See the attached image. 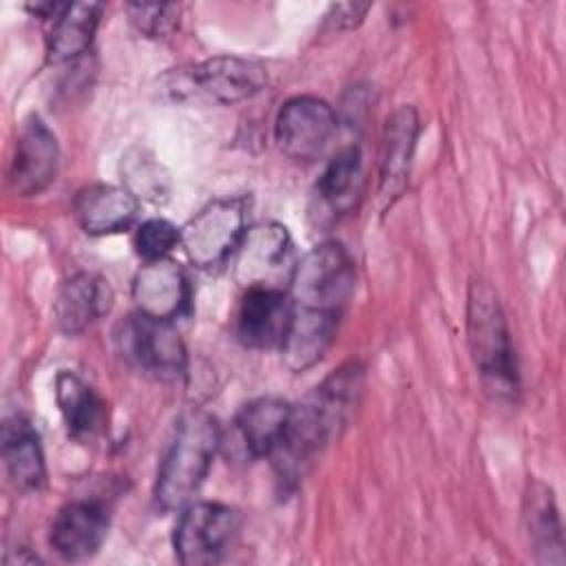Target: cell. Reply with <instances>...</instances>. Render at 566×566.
Instances as JSON below:
<instances>
[{
	"instance_id": "2e32d148",
	"label": "cell",
	"mask_w": 566,
	"mask_h": 566,
	"mask_svg": "<svg viewBox=\"0 0 566 566\" xmlns=\"http://www.w3.org/2000/svg\"><path fill=\"white\" fill-rule=\"evenodd\" d=\"M340 314L292 305L285 336L279 345L281 360L290 371L314 367L332 347Z\"/></svg>"
},
{
	"instance_id": "603a6c76",
	"label": "cell",
	"mask_w": 566,
	"mask_h": 566,
	"mask_svg": "<svg viewBox=\"0 0 566 566\" xmlns=\"http://www.w3.org/2000/svg\"><path fill=\"white\" fill-rule=\"evenodd\" d=\"M321 201L334 212L343 214L354 208L363 192V157L358 146H345L338 150L316 184Z\"/></svg>"
},
{
	"instance_id": "6da1fadb",
	"label": "cell",
	"mask_w": 566,
	"mask_h": 566,
	"mask_svg": "<svg viewBox=\"0 0 566 566\" xmlns=\"http://www.w3.org/2000/svg\"><path fill=\"white\" fill-rule=\"evenodd\" d=\"M365 369L349 360L334 369L298 407H292L287 431L270 455L283 482H296L316 453L349 422L360 391Z\"/></svg>"
},
{
	"instance_id": "d6986e66",
	"label": "cell",
	"mask_w": 566,
	"mask_h": 566,
	"mask_svg": "<svg viewBox=\"0 0 566 566\" xmlns=\"http://www.w3.org/2000/svg\"><path fill=\"white\" fill-rule=\"evenodd\" d=\"M2 462L18 491L35 493L44 486L46 464L40 436L24 416H11L2 424Z\"/></svg>"
},
{
	"instance_id": "3957f363",
	"label": "cell",
	"mask_w": 566,
	"mask_h": 566,
	"mask_svg": "<svg viewBox=\"0 0 566 566\" xmlns=\"http://www.w3.org/2000/svg\"><path fill=\"white\" fill-rule=\"evenodd\" d=\"M467 334L484 382L500 396H513L517 389V365L509 325L495 290L482 279H473L469 285Z\"/></svg>"
},
{
	"instance_id": "d4e9b609",
	"label": "cell",
	"mask_w": 566,
	"mask_h": 566,
	"mask_svg": "<svg viewBox=\"0 0 566 566\" xmlns=\"http://www.w3.org/2000/svg\"><path fill=\"white\" fill-rule=\"evenodd\" d=\"M122 179L126 188L139 199L161 201L168 192V175L146 150H130L122 157Z\"/></svg>"
},
{
	"instance_id": "9c48e42d",
	"label": "cell",
	"mask_w": 566,
	"mask_h": 566,
	"mask_svg": "<svg viewBox=\"0 0 566 566\" xmlns=\"http://www.w3.org/2000/svg\"><path fill=\"white\" fill-rule=\"evenodd\" d=\"M334 108L314 95H296L287 99L274 124V137L279 148L301 161H312L323 155L336 133Z\"/></svg>"
},
{
	"instance_id": "52a82bcc",
	"label": "cell",
	"mask_w": 566,
	"mask_h": 566,
	"mask_svg": "<svg viewBox=\"0 0 566 566\" xmlns=\"http://www.w3.org/2000/svg\"><path fill=\"white\" fill-rule=\"evenodd\" d=\"M115 340L130 365L159 378H177L188 369V352L172 321L135 312L119 323Z\"/></svg>"
},
{
	"instance_id": "83f0119b",
	"label": "cell",
	"mask_w": 566,
	"mask_h": 566,
	"mask_svg": "<svg viewBox=\"0 0 566 566\" xmlns=\"http://www.w3.org/2000/svg\"><path fill=\"white\" fill-rule=\"evenodd\" d=\"M371 4H358V2H343V4H332L327 15H325V29L327 31H343V29H354L365 13L369 11Z\"/></svg>"
},
{
	"instance_id": "30bf717a",
	"label": "cell",
	"mask_w": 566,
	"mask_h": 566,
	"mask_svg": "<svg viewBox=\"0 0 566 566\" xmlns=\"http://www.w3.org/2000/svg\"><path fill=\"white\" fill-rule=\"evenodd\" d=\"M60 146L53 130L31 115L22 122L13 159L9 166V186L18 197L40 195L57 175Z\"/></svg>"
},
{
	"instance_id": "277c9868",
	"label": "cell",
	"mask_w": 566,
	"mask_h": 566,
	"mask_svg": "<svg viewBox=\"0 0 566 566\" xmlns=\"http://www.w3.org/2000/svg\"><path fill=\"white\" fill-rule=\"evenodd\" d=\"M354 283L356 268L347 250L336 241H325L296 261L287 290L296 307L340 314L354 294Z\"/></svg>"
},
{
	"instance_id": "9a60e30c",
	"label": "cell",
	"mask_w": 566,
	"mask_h": 566,
	"mask_svg": "<svg viewBox=\"0 0 566 566\" xmlns=\"http://www.w3.org/2000/svg\"><path fill=\"white\" fill-rule=\"evenodd\" d=\"M418 130H420V119L411 106L396 108L385 122L382 150H380V179H378V195L382 206H391L405 190Z\"/></svg>"
},
{
	"instance_id": "ac0fdd59",
	"label": "cell",
	"mask_w": 566,
	"mask_h": 566,
	"mask_svg": "<svg viewBox=\"0 0 566 566\" xmlns=\"http://www.w3.org/2000/svg\"><path fill=\"white\" fill-rule=\"evenodd\" d=\"M113 305V290L108 281L93 272H77L66 279L55 298V321L57 327L69 334H82Z\"/></svg>"
},
{
	"instance_id": "8fae6325",
	"label": "cell",
	"mask_w": 566,
	"mask_h": 566,
	"mask_svg": "<svg viewBox=\"0 0 566 566\" xmlns=\"http://www.w3.org/2000/svg\"><path fill=\"white\" fill-rule=\"evenodd\" d=\"M268 84V71L261 62L217 55L197 64L186 75V88L221 104H237L254 97Z\"/></svg>"
},
{
	"instance_id": "e0dca14e",
	"label": "cell",
	"mask_w": 566,
	"mask_h": 566,
	"mask_svg": "<svg viewBox=\"0 0 566 566\" xmlns=\"http://www.w3.org/2000/svg\"><path fill=\"white\" fill-rule=\"evenodd\" d=\"M139 212V199L124 186L93 184L73 201V214L86 234L104 237L128 230Z\"/></svg>"
},
{
	"instance_id": "7402d4cb",
	"label": "cell",
	"mask_w": 566,
	"mask_h": 566,
	"mask_svg": "<svg viewBox=\"0 0 566 566\" xmlns=\"http://www.w3.org/2000/svg\"><path fill=\"white\" fill-rule=\"evenodd\" d=\"M55 400L73 438L91 440L102 433L106 424V405L80 376L60 371L55 378Z\"/></svg>"
},
{
	"instance_id": "5bb4252c",
	"label": "cell",
	"mask_w": 566,
	"mask_h": 566,
	"mask_svg": "<svg viewBox=\"0 0 566 566\" xmlns=\"http://www.w3.org/2000/svg\"><path fill=\"white\" fill-rule=\"evenodd\" d=\"M292 316V298L285 290L252 287L245 290L239 314L237 336L245 347H279Z\"/></svg>"
},
{
	"instance_id": "4fadbf2b",
	"label": "cell",
	"mask_w": 566,
	"mask_h": 566,
	"mask_svg": "<svg viewBox=\"0 0 566 566\" xmlns=\"http://www.w3.org/2000/svg\"><path fill=\"white\" fill-rule=\"evenodd\" d=\"M108 533V511L97 500H71L53 517L49 542L69 562L97 553Z\"/></svg>"
},
{
	"instance_id": "44dd1931",
	"label": "cell",
	"mask_w": 566,
	"mask_h": 566,
	"mask_svg": "<svg viewBox=\"0 0 566 566\" xmlns=\"http://www.w3.org/2000/svg\"><path fill=\"white\" fill-rule=\"evenodd\" d=\"M102 9L99 2H66L62 13L51 20L46 33L49 62L62 64L86 53L95 38Z\"/></svg>"
},
{
	"instance_id": "ffe728a7",
	"label": "cell",
	"mask_w": 566,
	"mask_h": 566,
	"mask_svg": "<svg viewBox=\"0 0 566 566\" xmlns=\"http://www.w3.org/2000/svg\"><path fill=\"white\" fill-rule=\"evenodd\" d=\"M292 416V405L281 398H256L234 420L237 438L250 458H270L281 444Z\"/></svg>"
},
{
	"instance_id": "484cf974",
	"label": "cell",
	"mask_w": 566,
	"mask_h": 566,
	"mask_svg": "<svg viewBox=\"0 0 566 566\" xmlns=\"http://www.w3.org/2000/svg\"><path fill=\"white\" fill-rule=\"evenodd\" d=\"M181 245V230L166 219H148L135 232V252L146 261L168 259V254Z\"/></svg>"
},
{
	"instance_id": "7c38bea8",
	"label": "cell",
	"mask_w": 566,
	"mask_h": 566,
	"mask_svg": "<svg viewBox=\"0 0 566 566\" xmlns=\"http://www.w3.org/2000/svg\"><path fill=\"white\" fill-rule=\"evenodd\" d=\"M133 301L137 312L159 321H175L190 305V283L172 259L146 261L133 279Z\"/></svg>"
},
{
	"instance_id": "5b68a950",
	"label": "cell",
	"mask_w": 566,
	"mask_h": 566,
	"mask_svg": "<svg viewBox=\"0 0 566 566\" xmlns=\"http://www.w3.org/2000/svg\"><path fill=\"white\" fill-rule=\"evenodd\" d=\"M248 201L243 197L214 199L184 228L181 248L195 268H214L237 252L245 234Z\"/></svg>"
},
{
	"instance_id": "8992f818",
	"label": "cell",
	"mask_w": 566,
	"mask_h": 566,
	"mask_svg": "<svg viewBox=\"0 0 566 566\" xmlns=\"http://www.w3.org/2000/svg\"><path fill=\"white\" fill-rule=\"evenodd\" d=\"M294 268V245L285 226L268 221L245 230L234 259V279L241 287L287 290Z\"/></svg>"
},
{
	"instance_id": "7a4b0ae2",
	"label": "cell",
	"mask_w": 566,
	"mask_h": 566,
	"mask_svg": "<svg viewBox=\"0 0 566 566\" xmlns=\"http://www.w3.org/2000/svg\"><path fill=\"white\" fill-rule=\"evenodd\" d=\"M221 444V429L217 420L203 409H188L164 453L155 480V504L161 511H181L199 493L217 449Z\"/></svg>"
},
{
	"instance_id": "4316f807",
	"label": "cell",
	"mask_w": 566,
	"mask_h": 566,
	"mask_svg": "<svg viewBox=\"0 0 566 566\" xmlns=\"http://www.w3.org/2000/svg\"><path fill=\"white\" fill-rule=\"evenodd\" d=\"M133 27L146 38H168L179 27L177 4L157 2H130L126 7Z\"/></svg>"
},
{
	"instance_id": "ba28073f",
	"label": "cell",
	"mask_w": 566,
	"mask_h": 566,
	"mask_svg": "<svg viewBox=\"0 0 566 566\" xmlns=\"http://www.w3.org/2000/svg\"><path fill=\"white\" fill-rule=\"evenodd\" d=\"M241 517L221 502H190L181 509L175 524V555L186 566H206L219 562L237 537Z\"/></svg>"
},
{
	"instance_id": "cb8c5ba5",
	"label": "cell",
	"mask_w": 566,
	"mask_h": 566,
	"mask_svg": "<svg viewBox=\"0 0 566 566\" xmlns=\"http://www.w3.org/2000/svg\"><path fill=\"white\" fill-rule=\"evenodd\" d=\"M524 520L531 544L544 562H562V526L553 493L546 484L533 482L524 495Z\"/></svg>"
}]
</instances>
